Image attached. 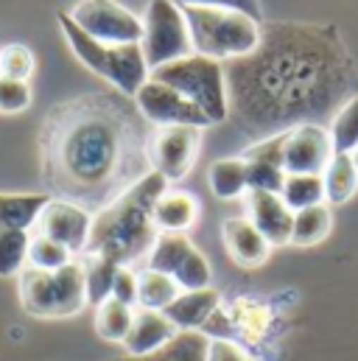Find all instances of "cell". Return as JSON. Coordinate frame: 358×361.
<instances>
[{
	"mask_svg": "<svg viewBox=\"0 0 358 361\" xmlns=\"http://www.w3.org/2000/svg\"><path fill=\"white\" fill-rule=\"evenodd\" d=\"M193 54L224 62V59H247L261 48L264 28L247 11L227 6H182Z\"/></svg>",
	"mask_w": 358,
	"mask_h": 361,
	"instance_id": "obj_3",
	"label": "cell"
},
{
	"mask_svg": "<svg viewBox=\"0 0 358 361\" xmlns=\"http://www.w3.org/2000/svg\"><path fill=\"white\" fill-rule=\"evenodd\" d=\"M132 322H135V308L123 305L115 297H106L101 305H95V334L104 342L123 345V339L132 331Z\"/></svg>",
	"mask_w": 358,
	"mask_h": 361,
	"instance_id": "obj_24",
	"label": "cell"
},
{
	"mask_svg": "<svg viewBox=\"0 0 358 361\" xmlns=\"http://www.w3.org/2000/svg\"><path fill=\"white\" fill-rule=\"evenodd\" d=\"M42 174L68 202H106L123 177L129 123L106 98L87 95L54 106L42 126ZM109 204V202H106ZM85 207V204H82Z\"/></svg>",
	"mask_w": 358,
	"mask_h": 361,
	"instance_id": "obj_1",
	"label": "cell"
},
{
	"mask_svg": "<svg viewBox=\"0 0 358 361\" xmlns=\"http://www.w3.org/2000/svg\"><path fill=\"white\" fill-rule=\"evenodd\" d=\"M247 174H249V190H271L280 193L285 182V169L277 163H249L247 160Z\"/></svg>",
	"mask_w": 358,
	"mask_h": 361,
	"instance_id": "obj_32",
	"label": "cell"
},
{
	"mask_svg": "<svg viewBox=\"0 0 358 361\" xmlns=\"http://www.w3.org/2000/svg\"><path fill=\"white\" fill-rule=\"evenodd\" d=\"M247 219L258 227V233L271 247H288L291 244V227H294V210L283 202L280 193L271 190H249L244 196Z\"/></svg>",
	"mask_w": 358,
	"mask_h": 361,
	"instance_id": "obj_14",
	"label": "cell"
},
{
	"mask_svg": "<svg viewBox=\"0 0 358 361\" xmlns=\"http://www.w3.org/2000/svg\"><path fill=\"white\" fill-rule=\"evenodd\" d=\"M179 328L166 317V311H149V308H135V322L129 336L123 339V348L129 356H149L160 348H166Z\"/></svg>",
	"mask_w": 358,
	"mask_h": 361,
	"instance_id": "obj_16",
	"label": "cell"
},
{
	"mask_svg": "<svg viewBox=\"0 0 358 361\" xmlns=\"http://www.w3.org/2000/svg\"><path fill=\"white\" fill-rule=\"evenodd\" d=\"M204 361H255L241 345L230 339H213L204 350Z\"/></svg>",
	"mask_w": 358,
	"mask_h": 361,
	"instance_id": "obj_35",
	"label": "cell"
},
{
	"mask_svg": "<svg viewBox=\"0 0 358 361\" xmlns=\"http://www.w3.org/2000/svg\"><path fill=\"white\" fill-rule=\"evenodd\" d=\"M82 267H85V277H87V300L92 305H101L109 297L112 277L121 267H115L109 261H101V258H87V255H85Z\"/></svg>",
	"mask_w": 358,
	"mask_h": 361,
	"instance_id": "obj_30",
	"label": "cell"
},
{
	"mask_svg": "<svg viewBox=\"0 0 358 361\" xmlns=\"http://www.w3.org/2000/svg\"><path fill=\"white\" fill-rule=\"evenodd\" d=\"M230 319H233V328L247 336V339H261L268 328V308L252 302V300H235V305L230 308Z\"/></svg>",
	"mask_w": 358,
	"mask_h": 361,
	"instance_id": "obj_29",
	"label": "cell"
},
{
	"mask_svg": "<svg viewBox=\"0 0 358 361\" xmlns=\"http://www.w3.org/2000/svg\"><path fill=\"white\" fill-rule=\"evenodd\" d=\"M149 71L177 62L193 54L190 28L182 6L174 0H149L143 14V42H140Z\"/></svg>",
	"mask_w": 358,
	"mask_h": 361,
	"instance_id": "obj_7",
	"label": "cell"
},
{
	"mask_svg": "<svg viewBox=\"0 0 358 361\" xmlns=\"http://www.w3.org/2000/svg\"><path fill=\"white\" fill-rule=\"evenodd\" d=\"M202 129L196 126H157L146 140V157L152 171L166 182L185 180L199 157Z\"/></svg>",
	"mask_w": 358,
	"mask_h": 361,
	"instance_id": "obj_10",
	"label": "cell"
},
{
	"mask_svg": "<svg viewBox=\"0 0 358 361\" xmlns=\"http://www.w3.org/2000/svg\"><path fill=\"white\" fill-rule=\"evenodd\" d=\"M68 14L87 37L98 42L106 45L143 42V17H137L118 0H79Z\"/></svg>",
	"mask_w": 358,
	"mask_h": 361,
	"instance_id": "obj_8",
	"label": "cell"
},
{
	"mask_svg": "<svg viewBox=\"0 0 358 361\" xmlns=\"http://www.w3.org/2000/svg\"><path fill=\"white\" fill-rule=\"evenodd\" d=\"M331 227H333V210L328 202L297 210L294 227H291V244L294 247H316L331 235Z\"/></svg>",
	"mask_w": 358,
	"mask_h": 361,
	"instance_id": "obj_22",
	"label": "cell"
},
{
	"mask_svg": "<svg viewBox=\"0 0 358 361\" xmlns=\"http://www.w3.org/2000/svg\"><path fill=\"white\" fill-rule=\"evenodd\" d=\"M331 143L336 154H353L358 149V95H350L339 112L333 115L331 126Z\"/></svg>",
	"mask_w": 358,
	"mask_h": 361,
	"instance_id": "obj_26",
	"label": "cell"
},
{
	"mask_svg": "<svg viewBox=\"0 0 358 361\" xmlns=\"http://www.w3.org/2000/svg\"><path fill=\"white\" fill-rule=\"evenodd\" d=\"M73 252L45 235H31V247H28V267L31 269H42V271H56L68 264H73Z\"/></svg>",
	"mask_w": 358,
	"mask_h": 361,
	"instance_id": "obj_28",
	"label": "cell"
},
{
	"mask_svg": "<svg viewBox=\"0 0 358 361\" xmlns=\"http://www.w3.org/2000/svg\"><path fill=\"white\" fill-rule=\"evenodd\" d=\"M20 302L25 314L39 319L76 317L87 305V277L82 261H73L56 271L25 269L20 271Z\"/></svg>",
	"mask_w": 358,
	"mask_h": 361,
	"instance_id": "obj_5",
	"label": "cell"
},
{
	"mask_svg": "<svg viewBox=\"0 0 358 361\" xmlns=\"http://www.w3.org/2000/svg\"><path fill=\"white\" fill-rule=\"evenodd\" d=\"M174 3H177V6H227V8L247 11V14H252L255 20L261 17L258 0H174Z\"/></svg>",
	"mask_w": 358,
	"mask_h": 361,
	"instance_id": "obj_36",
	"label": "cell"
},
{
	"mask_svg": "<svg viewBox=\"0 0 358 361\" xmlns=\"http://www.w3.org/2000/svg\"><path fill=\"white\" fill-rule=\"evenodd\" d=\"M350 157H353V163H356V169H358V149L353 152V154H350Z\"/></svg>",
	"mask_w": 358,
	"mask_h": 361,
	"instance_id": "obj_37",
	"label": "cell"
},
{
	"mask_svg": "<svg viewBox=\"0 0 358 361\" xmlns=\"http://www.w3.org/2000/svg\"><path fill=\"white\" fill-rule=\"evenodd\" d=\"M109 297L121 300L123 305H132V308H137V271L132 269V267H121V269L115 271Z\"/></svg>",
	"mask_w": 358,
	"mask_h": 361,
	"instance_id": "obj_34",
	"label": "cell"
},
{
	"mask_svg": "<svg viewBox=\"0 0 358 361\" xmlns=\"http://www.w3.org/2000/svg\"><path fill=\"white\" fill-rule=\"evenodd\" d=\"M207 185L216 199L233 202L249 193V174L244 157H221L207 169Z\"/></svg>",
	"mask_w": 358,
	"mask_h": 361,
	"instance_id": "obj_20",
	"label": "cell"
},
{
	"mask_svg": "<svg viewBox=\"0 0 358 361\" xmlns=\"http://www.w3.org/2000/svg\"><path fill=\"white\" fill-rule=\"evenodd\" d=\"M28 230H0V277H20L28 267Z\"/></svg>",
	"mask_w": 358,
	"mask_h": 361,
	"instance_id": "obj_27",
	"label": "cell"
},
{
	"mask_svg": "<svg viewBox=\"0 0 358 361\" xmlns=\"http://www.w3.org/2000/svg\"><path fill=\"white\" fill-rule=\"evenodd\" d=\"M31 104V87L28 82H14V79H0V112L17 115L28 109Z\"/></svg>",
	"mask_w": 358,
	"mask_h": 361,
	"instance_id": "obj_33",
	"label": "cell"
},
{
	"mask_svg": "<svg viewBox=\"0 0 358 361\" xmlns=\"http://www.w3.org/2000/svg\"><path fill=\"white\" fill-rule=\"evenodd\" d=\"M149 269L171 274L182 291H199L210 288L213 269L210 261L193 247V241L185 233H160L152 252H149Z\"/></svg>",
	"mask_w": 358,
	"mask_h": 361,
	"instance_id": "obj_9",
	"label": "cell"
},
{
	"mask_svg": "<svg viewBox=\"0 0 358 361\" xmlns=\"http://www.w3.org/2000/svg\"><path fill=\"white\" fill-rule=\"evenodd\" d=\"M331 132L319 123H297L285 135L283 169L285 174H322L333 160Z\"/></svg>",
	"mask_w": 358,
	"mask_h": 361,
	"instance_id": "obj_12",
	"label": "cell"
},
{
	"mask_svg": "<svg viewBox=\"0 0 358 361\" xmlns=\"http://www.w3.org/2000/svg\"><path fill=\"white\" fill-rule=\"evenodd\" d=\"M166 190H168V182L157 171L143 174L118 199L101 207L98 216H92L87 250L82 255L109 261L115 267H129L143 252H152L160 235L152 221V210Z\"/></svg>",
	"mask_w": 358,
	"mask_h": 361,
	"instance_id": "obj_2",
	"label": "cell"
},
{
	"mask_svg": "<svg viewBox=\"0 0 358 361\" xmlns=\"http://www.w3.org/2000/svg\"><path fill=\"white\" fill-rule=\"evenodd\" d=\"M149 79L163 82L168 87L182 92L187 101H193L210 123H221L230 115V95H227V76L221 62L190 54L185 59L160 65L149 73Z\"/></svg>",
	"mask_w": 358,
	"mask_h": 361,
	"instance_id": "obj_6",
	"label": "cell"
},
{
	"mask_svg": "<svg viewBox=\"0 0 358 361\" xmlns=\"http://www.w3.org/2000/svg\"><path fill=\"white\" fill-rule=\"evenodd\" d=\"M218 308H221V294L210 286L199 291H182L166 308V317L177 328H202L213 314H218Z\"/></svg>",
	"mask_w": 358,
	"mask_h": 361,
	"instance_id": "obj_18",
	"label": "cell"
},
{
	"mask_svg": "<svg viewBox=\"0 0 358 361\" xmlns=\"http://www.w3.org/2000/svg\"><path fill=\"white\" fill-rule=\"evenodd\" d=\"M221 238H224V247H227L230 258L241 269H258V267H264L268 261V255H271V250H274L247 216L227 219L221 224Z\"/></svg>",
	"mask_w": 358,
	"mask_h": 361,
	"instance_id": "obj_15",
	"label": "cell"
},
{
	"mask_svg": "<svg viewBox=\"0 0 358 361\" xmlns=\"http://www.w3.org/2000/svg\"><path fill=\"white\" fill-rule=\"evenodd\" d=\"M51 193H0V230H31Z\"/></svg>",
	"mask_w": 358,
	"mask_h": 361,
	"instance_id": "obj_19",
	"label": "cell"
},
{
	"mask_svg": "<svg viewBox=\"0 0 358 361\" xmlns=\"http://www.w3.org/2000/svg\"><path fill=\"white\" fill-rule=\"evenodd\" d=\"M135 104H137L140 115L154 126H196V129L213 126L210 118L193 101H187L182 92L163 82H154V79H149L137 90Z\"/></svg>",
	"mask_w": 358,
	"mask_h": 361,
	"instance_id": "obj_11",
	"label": "cell"
},
{
	"mask_svg": "<svg viewBox=\"0 0 358 361\" xmlns=\"http://www.w3.org/2000/svg\"><path fill=\"white\" fill-rule=\"evenodd\" d=\"M179 294H182V288L171 274H163V271L149 269V267L137 271V308L166 311Z\"/></svg>",
	"mask_w": 358,
	"mask_h": 361,
	"instance_id": "obj_23",
	"label": "cell"
},
{
	"mask_svg": "<svg viewBox=\"0 0 358 361\" xmlns=\"http://www.w3.org/2000/svg\"><path fill=\"white\" fill-rule=\"evenodd\" d=\"M34 54L25 45H3L0 48V79H14V82H28L34 73Z\"/></svg>",
	"mask_w": 358,
	"mask_h": 361,
	"instance_id": "obj_31",
	"label": "cell"
},
{
	"mask_svg": "<svg viewBox=\"0 0 358 361\" xmlns=\"http://www.w3.org/2000/svg\"><path fill=\"white\" fill-rule=\"evenodd\" d=\"M283 202L297 213L314 204L325 202V182L322 174H285L283 190H280Z\"/></svg>",
	"mask_w": 358,
	"mask_h": 361,
	"instance_id": "obj_25",
	"label": "cell"
},
{
	"mask_svg": "<svg viewBox=\"0 0 358 361\" xmlns=\"http://www.w3.org/2000/svg\"><path fill=\"white\" fill-rule=\"evenodd\" d=\"M199 219V199L187 190H166L152 210L157 233H187Z\"/></svg>",
	"mask_w": 358,
	"mask_h": 361,
	"instance_id": "obj_17",
	"label": "cell"
},
{
	"mask_svg": "<svg viewBox=\"0 0 358 361\" xmlns=\"http://www.w3.org/2000/svg\"><path fill=\"white\" fill-rule=\"evenodd\" d=\"M34 227H37V235H45V238L68 247L73 255H82L87 250L92 216H90L87 207L54 196L45 204V210L39 213Z\"/></svg>",
	"mask_w": 358,
	"mask_h": 361,
	"instance_id": "obj_13",
	"label": "cell"
},
{
	"mask_svg": "<svg viewBox=\"0 0 358 361\" xmlns=\"http://www.w3.org/2000/svg\"><path fill=\"white\" fill-rule=\"evenodd\" d=\"M59 20V28L70 45V51L76 54V59L90 68L95 76H101L104 82H109L112 87L129 98H135L137 90L149 82V62H146V54L140 45H106V42H98L87 37L73 20L68 11H59L56 14Z\"/></svg>",
	"mask_w": 358,
	"mask_h": 361,
	"instance_id": "obj_4",
	"label": "cell"
},
{
	"mask_svg": "<svg viewBox=\"0 0 358 361\" xmlns=\"http://www.w3.org/2000/svg\"><path fill=\"white\" fill-rule=\"evenodd\" d=\"M322 182H325V202L331 207L347 204L358 190V169L353 157L350 154H333V160L322 171Z\"/></svg>",
	"mask_w": 358,
	"mask_h": 361,
	"instance_id": "obj_21",
	"label": "cell"
}]
</instances>
